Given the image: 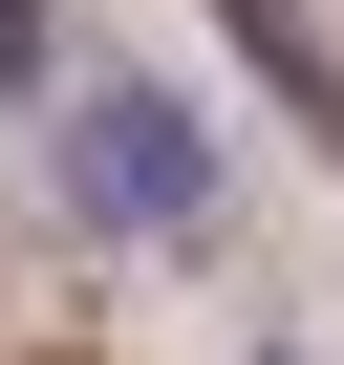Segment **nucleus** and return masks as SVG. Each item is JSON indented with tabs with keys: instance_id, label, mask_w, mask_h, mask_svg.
I'll use <instances>...</instances> for the list:
<instances>
[{
	"instance_id": "nucleus-1",
	"label": "nucleus",
	"mask_w": 344,
	"mask_h": 365,
	"mask_svg": "<svg viewBox=\"0 0 344 365\" xmlns=\"http://www.w3.org/2000/svg\"><path fill=\"white\" fill-rule=\"evenodd\" d=\"M86 172H108L129 215H194V194H216V172H194V108H151V86H108V108H86Z\"/></svg>"
}]
</instances>
